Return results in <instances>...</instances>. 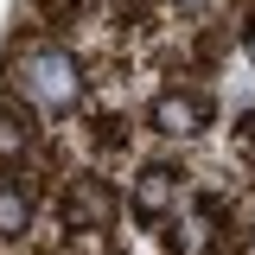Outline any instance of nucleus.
Returning <instances> with one entry per match:
<instances>
[{
	"label": "nucleus",
	"mask_w": 255,
	"mask_h": 255,
	"mask_svg": "<svg viewBox=\"0 0 255 255\" xmlns=\"http://www.w3.org/2000/svg\"><path fill=\"white\" fill-rule=\"evenodd\" d=\"M198 122H204V109L185 102V96H159L153 102V128L159 134H198Z\"/></svg>",
	"instance_id": "f03ea898"
},
{
	"label": "nucleus",
	"mask_w": 255,
	"mask_h": 255,
	"mask_svg": "<svg viewBox=\"0 0 255 255\" xmlns=\"http://www.w3.org/2000/svg\"><path fill=\"white\" fill-rule=\"evenodd\" d=\"M19 153H26V128H19V115L0 109V159H19Z\"/></svg>",
	"instance_id": "423d86ee"
},
{
	"label": "nucleus",
	"mask_w": 255,
	"mask_h": 255,
	"mask_svg": "<svg viewBox=\"0 0 255 255\" xmlns=\"http://www.w3.org/2000/svg\"><path fill=\"white\" fill-rule=\"evenodd\" d=\"M249 58H255V32H249Z\"/></svg>",
	"instance_id": "0eeeda50"
},
{
	"label": "nucleus",
	"mask_w": 255,
	"mask_h": 255,
	"mask_svg": "<svg viewBox=\"0 0 255 255\" xmlns=\"http://www.w3.org/2000/svg\"><path fill=\"white\" fill-rule=\"evenodd\" d=\"M70 217H77V223H102V217H109V191H102V185H77V191H70Z\"/></svg>",
	"instance_id": "39448f33"
},
{
	"label": "nucleus",
	"mask_w": 255,
	"mask_h": 255,
	"mask_svg": "<svg viewBox=\"0 0 255 255\" xmlns=\"http://www.w3.org/2000/svg\"><path fill=\"white\" fill-rule=\"evenodd\" d=\"M32 223V198L19 185H0V236H26Z\"/></svg>",
	"instance_id": "20e7f679"
},
{
	"label": "nucleus",
	"mask_w": 255,
	"mask_h": 255,
	"mask_svg": "<svg viewBox=\"0 0 255 255\" xmlns=\"http://www.w3.org/2000/svg\"><path fill=\"white\" fill-rule=\"evenodd\" d=\"M134 204H140V217H159L166 204H172V172H140V185H134Z\"/></svg>",
	"instance_id": "7ed1b4c3"
},
{
	"label": "nucleus",
	"mask_w": 255,
	"mask_h": 255,
	"mask_svg": "<svg viewBox=\"0 0 255 255\" xmlns=\"http://www.w3.org/2000/svg\"><path fill=\"white\" fill-rule=\"evenodd\" d=\"M19 83H26L32 102H45V109H64V102H77V64L64 58L58 45H38L19 58Z\"/></svg>",
	"instance_id": "f257e3e1"
}]
</instances>
